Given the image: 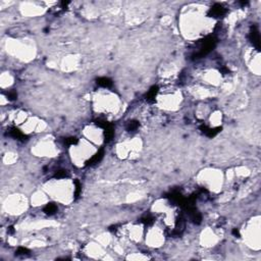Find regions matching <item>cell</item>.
Wrapping results in <instances>:
<instances>
[{"label":"cell","mask_w":261,"mask_h":261,"mask_svg":"<svg viewBox=\"0 0 261 261\" xmlns=\"http://www.w3.org/2000/svg\"><path fill=\"white\" fill-rule=\"evenodd\" d=\"M250 40L255 47H256L257 50L260 49V36H259V31H258V28L256 26H253L251 28V32H250Z\"/></svg>","instance_id":"1"},{"label":"cell","mask_w":261,"mask_h":261,"mask_svg":"<svg viewBox=\"0 0 261 261\" xmlns=\"http://www.w3.org/2000/svg\"><path fill=\"white\" fill-rule=\"evenodd\" d=\"M225 8L220 4H215L209 10V15L213 16V18H219V16H222L225 13Z\"/></svg>","instance_id":"2"},{"label":"cell","mask_w":261,"mask_h":261,"mask_svg":"<svg viewBox=\"0 0 261 261\" xmlns=\"http://www.w3.org/2000/svg\"><path fill=\"white\" fill-rule=\"evenodd\" d=\"M103 154H104V152H103V150H100L99 152H97V153L94 155L93 157H92L91 159H89L87 161V165H94L96 164V163H98L100 160H101L103 158Z\"/></svg>","instance_id":"3"},{"label":"cell","mask_w":261,"mask_h":261,"mask_svg":"<svg viewBox=\"0 0 261 261\" xmlns=\"http://www.w3.org/2000/svg\"><path fill=\"white\" fill-rule=\"evenodd\" d=\"M9 133L13 138H15V139H18V140H22V141H24V140L26 139L25 135L22 134L21 131H19L18 129H11V130L9 131Z\"/></svg>","instance_id":"4"},{"label":"cell","mask_w":261,"mask_h":261,"mask_svg":"<svg viewBox=\"0 0 261 261\" xmlns=\"http://www.w3.org/2000/svg\"><path fill=\"white\" fill-rule=\"evenodd\" d=\"M97 84H98L99 86H101V87L108 88L112 85V82H111V80L108 79V78H99L98 80H97Z\"/></svg>","instance_id":"5"},{"label":"cell","mask_w":261,"mask_h":261,"mask_svg":"<svg viewBox=\"0 0 261 261\" xmlns=\"http://www.w3.org/2000/svg\"><path fill=\"white\" fill-rule=\"evenodd\" d=\"M56 211H57V206L55 204H53V203L47 204L44 207V212L46 214H49V215H51V214H54Z\"/></svg>","instance_id":"6"},{"label":"cell","mask_w":261,"mask_h":261,"mask_svg":"<svg viewBox=\"0 0 261 261\" xmlns=\"http://www.w3.org/2000/svg\"><path fill=\"white\" fill-rule=\"evenodd\" d=\"M157 91H158V88L157 87H152L150 90H149V92L147 93V95H146V99L148 100V101H152L154 98H155L156 94H157Z\"/></svg>","instance_id":"7"},{"label":"cell","mask_w":261,"mask_h":261,"mask_svg":"<svg viewBox=\"0 0 261 261\" xmlns=\"http://www.w3.org/2000/svg\"><path fill=\"white\" fill-rule=\"evenodd\" d=\"M113 135H114V133H113V129L111 128V125H109V127L108 128H106V129H104V136H105V140L107 142H109L111 139H112L113 138Z\"/></svg>","instance_id":"8"},{"label":"cell","mask_w":261,"mask_h":261,"mask_svg":"<svg viewBox=\"0 0 261 261\" xmlns=\"http://www.w3.org/2000/svg\"><path fill=\"white\" fill-rule=\"evenodd\" d=\"M138 127H139V122H136V120H134V122H131L130 124L128 125V131H131V132L136 131Z\"/></svg>","instance_id":"9"},{"label":"cell","mask_w":261,"mask_h":261,"mask_svg":"<svg viewBox=\"0 0 261 261\" xmlns=\"http://www.w3.org/2000/svg\"><path fill=\"white\" fill-rule=\"evenodd\" d=\"M77 142H78V139L74 137H70V138L65 139V143H67V145H74V144H76Z\"/></svg>","instance_id":"10"},{"label":"cell","mask_w":261,"mask_h":261,"mask_svg":"<svg viewBox=\"0 0 261 261\" xmlns=\"http://www.w3.org/2000/svg\"><path fill=\"white\" fill-rule=\"evenodd\" d=\"M65 177H67V171L65 170H59L55 173V177H57V179H64Z\"/></svg>","instance_id":"11"},{"label":"cell","mask_w":261,"mask_h":261,"mask_svg":"<svg viewBox=\"0 0 261 261\" xmlns=\"http://www.w3.org/2000/svg\"><path fill=\"white\" fill-rule=\"evenodd\" d=\"M80 192H81V184L79 182H76V197H79Z\"/></svg>","instance_id":"12"},{"label":"cell","mask_w":261,"mask_h":261,"mask_svg":"<svg viewBox=\"0 0 261 261\" xmlns=\"http://www.w3.org/2000/svg\"><path fill=\"white\" fill-rule=\"evenodd\" d=\"M8 96H9L10 99H15L16 96H18V95H16L15 92H11V93H9V95H8Z\"/></svg>","instance_id":"13"},{"label":"cell","mask_w":261,"mask_h":261,"mask_svg":"<svg viewBox=\"0 0 261 261\" xmlns=\"http://www.w3.org/2000/svg\"><path fill=\"white\" fill-rule=\"evenodd\" d=\"M233 234H234L236 237H240V232L238 231L237 228H234V229H233Z\"/></svg>","instance_id":"14"}]
</instances>
